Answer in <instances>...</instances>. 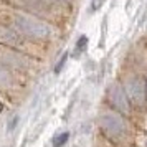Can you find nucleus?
<instances>
[{
	"instance_id": "nucleus-6",
	"label": "nucleus",
	"mask_w": 147,
	"mask_h": 147,
	"mask_svg": "<svg viewBox=\"0 0 147 147\" xmlns=\"http://www.w3.org/2000/svg\"><path fill=\"white\" fill-rule=\"evenodd\" d=\"M86 47H88V36L86 35H81L80 38H78V41H76V45H74V51H76V56L80 53H83L84 50H86Z\"/></svg>"
},
{
	"instance_id": "nucleus-7",
	"label": "nucleus",
	"mask_w": 147,
	"mask_h": 147,
	"mask_svg": "<svg viewBox=\"0 0 147 147\" xmlns=\"http://www.w3.org/2000/svg\"><path fill=\"white\" fill-rule=\"evenodd\" d=\"M68 61V53H65L63 55V56H61L60 58V61H58V63H56V66H55V73L58 74V73H61V69H63V68H65V63H66Z\"/></svg>"
},
{
	"instance_id": "nucleus-4",
	"label": "nucleus",
	"mask_w": 147,
	"mask_h": 147,
	"mask_svg": "<svg viewBox=\"0 0 147 147\" xmlns=\"http://www.w3.org/2000/svg\"><path fill=\"white\" fill-rule=\"evenodd\" d=\"M47 3H50L51 7H55L56 10H60L61 13L63 12H71V8L74 5V0H45Z\"/></svg>"
},
{
	"instance_id": "nucleus-1",
	"label": "nucleus",
	"mask_w": 147,
	"mask_h": 147,
	"mask_svg": "<svg viewBox=\"0 0 147 147\" xmlns=\"http://www.w3.org/2000/svg\"><path fill=\"white\" fill-rule=\"evenodd\" d=\"M99 126L102 134L106 136L107 140H111L114 146L117 147H129L132 146L134 139V131L126 116L116 113L113 109L107 107L106 111H102L99 116Z\"/></svg>"
},
{
	"instance_id": "nucleus-9",
	"label": "nucleus",
	"mask_w": 147,
	"mask_h": 147,
	"mask_svg": "<svg viewBox=\"0 0 147 147\" xmlns=\"http://www.w3.org/2000/svg\"><path fill=\"white\" fill-rule=\"evenodd\" d=\"M3 111H5V104H3V101L0 99V114L3 113Z\"/></svg>"
},
{
	"instance_id": "nucleus-3",
	"label": "nucleus",
	"mask_w": 147,
	"mask_h": 147,
	"mask_svg": "<svg viewBox=\"0 0 147 147\" xmlns=\"http://www.w3.org/2000/svg\"><path fill=\"white\" fill-rule=\"evenodd\" d=\"M107 106H109V109H113V111L122 114L126 117H129V111L134 109L121 83H113L109 86V89H107Z\"/></svg>"
},
{
	"instance_id": "nucleus-5",
	"label": "nucleus",
	"mask_w": 147,
	"mask_h": 147,
	"mask_svg": "<svg viewBox=\"0 0 147 147\" xmlns=\"http://www.w3.org/2000/svg\"><path fill=\"white\" fill-rule=\"evenodd\" d=\"M69 140V132L68 131H63V132L56 134L53 139H51V146L53 147H65Z\"/></svg>"
},
{
	"instance_id": "nucleus-2",
	"label": "nucleus",
	"mask_w": 147,
	"mask_h": 147,
	"mask_svg": "<svg viewBox=\"0 0 147 147\" xmlns=\"http://www.w3.org/2000/svg\"><path fill=\"white\" fill-rule=\"evenodd\" d=\"M127 83H121L134 109H144L146 106V80L139 74H131Z\"/></svg>"
},
{
	"instance_id": "nucleus-8",
	"label": "nucleus",
	"mask_w": 147,
	"mask_h": 147,
	"mask_svg": "<svg viewBox=\"0 0 147 147\" xmlns=\"http://www.w3.org/2000/svg\"><path fill=\"white\" fill-rule=\"evenodd\" d=\"M17 124H18V116H15L13 119L10 121V124H8V131H12V129H13V126H17Z\"/></svg>"
}]
</instances>
